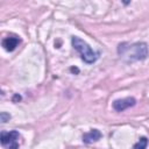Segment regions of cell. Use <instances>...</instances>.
Here are the masks:
<instances>
[{"label": "cell", "instance_id": "6da1fadb", "mask_svg": "<svg viewBox=\"0 0 149 149\" xmlns=\"http://www.w3.org/2000/svg\"><path fill=\"white\" fill-rule=\"evenodd\" d=\"M118 52L128 62L143 61L148 57V47L144 42H137L134 44L121 43L118 48Z\"/></svg>", "mask_w": 149, "mask_h": 149}, {"label": "cell", "instance_id": "7a4b0ae2", "mask_svg": "<svg viewBox=\"0 0 149 149\" xmlns=\"http://www.w3.org/2000/svg\"><path fill=\"white\" fill-rule=\"evenodd\" d=\"M71 42H72V47L79 52L81 59L85 63L92 64V63H94L98 59V52L93 51L91 49V47L84 40L77 37V36H73L72 40H71Z\"/></svg>", "mask_w": 149, "mask_h": 149}, {"label": "cell", "instance_id": "3957f363", "mask_svg": "<svg viewBox=\"0 0 149 149\" xmlns=\"http://www.w3.org/2000/svg\"><path fill=\"white\" fill-rule=\"evenodd\" d=\"M19 139L20 134L16 130L2 132L1 133V144L6 149H19Z\"/></svg>", "mask_w": 149, "mask_h": 149}, {"label": "cell", "instance_id": "277c9868", "mask_svg": "<svg viewBox=\"0 0 149 149\" xmlns=\"http://www.w3.org/2000/svg\"><path fill=\"white\" fill-rule=\"evenodd\" d=\"M136 104V100L133 97H128V98H123V99H118L114 100L113 102V108L116 112H123L125 109L134 106Z\"/></svg>", "mask_w": 149, "mask_h": 149}, {"label": "cell", "instance_id": "5b68a950", "mask_svg": "<svg viewBox=\"0 0 149 149\" xmlns=\"http://www.w3.org/2000/svg\"><path fill=\"white\" fill-rule=\"evenodd\" d=\"M20 43V38L15 37V36H8L2 41V47L6 51H13L17 44Z\"/></svg>", "mask_w": 149, "mask_h": 149}, {"label": "cell", "instance_id": "8992f818", "mask_svg": "<svg viewBox=\"0 0 149 149\" xmlns=\"http://www.w3.org/2000/svg\"><path fill=\"white\" fill-rule=\"evenodd\" d=\"M101 136H102V134L98 129H92V130H90L83 135V142H85V143L97 142L98 140L101 139Z\"/></svg>", "mask_w": 149, "mask_h": 149}, {"label": "cell", "instance_id": "52a82bcc", "mask_svg": "<svg viewBox=\"0 0 149 149\" xmlns=\"http://www.w3.org/2000/svg\"><path fill=\"white\" fill-rule=\"evenodd\" d=\"M147 144H148V139H147V137H141V139L133 146V149H146V148H147Z\"/></svg>", "mask_w": 149, "mask_h": 149}, {"label": "cell", "instance_id": "ba28073f", "mask_svg": "<svg viewBox=\"0 0 149 149\" xmlns=\"http://www.w3.org/2000/svg\"><path fill=\"white\" fill-rule=\"evenodd\" d=\"M9 119H10V115H9V114H7V113H5V112L1 113V121H2V122H6V121L9 120Z\"/></svg>", "mask_w": 149, "mask_h": 149}]
</instances>
